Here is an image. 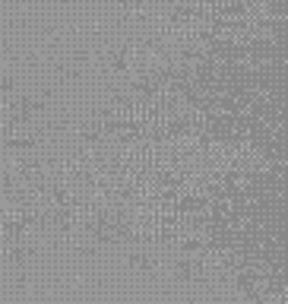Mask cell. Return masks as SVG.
Returning a JSON list of instances; mask_svg holds the SVG:
<instances>
[{
  "mask_svg": "<svg viewBox=\"0 0 288 304\" xmlns=\"http://www.w3.org/2000/svg\"><path fill=\"white\" fill-rule=\"evenodd\" d=\"M0 304H288V0H0Z\"/></svg>",
  "mask_w": 288,
  "mask_h": 304,
  "instance_id": "1",
  "label": "cell"
}]
</instances>
